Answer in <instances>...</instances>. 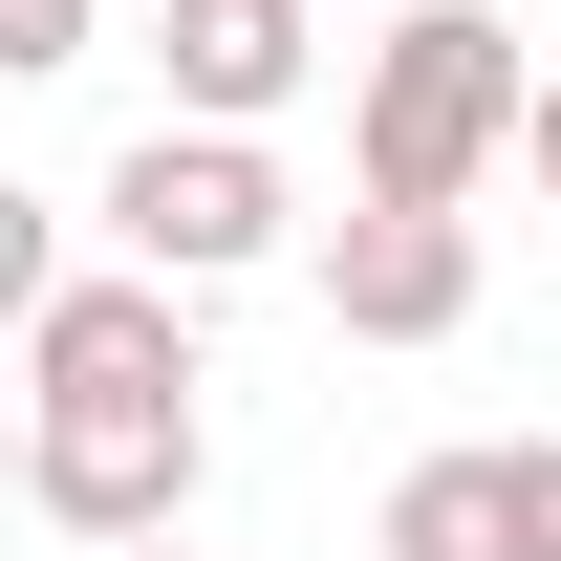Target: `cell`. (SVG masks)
Here are the masks:
<instances>
[{"label":"cell","instance_id":"cell-1","mask_svg":"<svg viewBox=\"0 0 561 561\" xmlns=\"http://www.w3.org/2000/svg\"><path fill=\"white\" fill-rule=\"evenodd\" d=\"M496 130H540V87H518V22H496V0H411V22L367 44L346 173H367V195H411V216H454Z\"/></svg>","mask_w":561,"mask_h":561},{"label":"cell","instance_id":"cell-2","mask_svg":"<svg viewBox=\"0 0 561 561\" xmlns=\"http://www.w3.org/2000/svg\"><path fill=\"white\" fill-rule=\"evenodd\" d=\"M195 476H216L195 389H44V411H22V496H44L66 540H173Z\"/></svg>","mask_w":561,"mask_h":561},{"label":"cell","instance_id":"cell-3","mask_svg":"<svg viewBox=\"0 0 561 561\" xmlns=\"http://www.w3.org/2000/svg\"><path fill=\"white\" fill-rule=\"evenodd\" d=\"M108 216H130L151 280H238L280 238V173H260V130H151L130 173H108Z\"/></svg>","mask_w":561,"mask_h":561},{"label":"cell","instance_id":"cell-4","mask_svg":"<svg viewBox=\"0 0 561 561\" xmlns=\"http://www.w3.org/2000/svg\"><path fill=\"white\" fill-rule=\"evenodd\" d=\"M324 302H346L367 346H454L476 324V216H411V195L324 216Z\"/></svg>","mask_w":561,"mask_h":561},{"label":"cell","instance_id":"cell-5","mask_svg":"<svg viewBox=\"0 0 561 561\" xmlns=\"http://www.w3.org/2000/svg\"><path fill=\"white\" fill-rule=\"evenodd\" d=\"M22 389H195V324H173V280H66V302L22 324Z\"/></svg>","mask_w":561,"mask_h":561},{"label":"cell","instance_id":"cell-6","mask_svg":"<svg viewBox=\"0 0 561 561\" xmlns=\"http://www.w3.org/2000/svg\"><path fill=\"white\" fill-rule=\"evenodd\" d=\"M302 87V0H173V108L195 130H260Z\"/></svg>","mask_w":561,"mask_h":561},{"label":"cell","instance_id":"cell-7","mask_svg":"<svg viewBox=\"0 0 561 561\" xmlns=\"http://www.w3.org/2000/svg\"><path fill=\"white\" fill-rule=\"evenodd\" d=\"M367 540H389V561H518V476H496V454H411Z\"/></svg>","mask_w":561,"mask_h":561},{"label":"cell","instance_id":"cell-8","mask_svg":"<svg viewBox=\"0 0 561 561\" xmlns=\"http://www.w3.org/2000/svg\"><path fill=\"white\" fill-rule=\"evenodd\" d=\"M496 476H518V561H561V432H518Z\"/></svg>","mask_w":561,"mask_h":561},{"label":"cell","instance_id":"cell-9","mask_svg":"<svg viewBox=\"0 0 561 561\" xmlns=\"http://www.w3.org/2000/svg\"><path fill=\"white\" fill-rule=\"evenodd\" d=\"M0 66H87V0H0Z\"/></svg>","mask_w":561,"mask_h":561},{"label":"cell","instance_id":"cell-10","mask_svg":"<svg viewBox=\"0 0 561 561\" xmlns=\"http://www.w3.org/2000/svg\"><path fill=\"white\" fill-rule=\"evenodd\" d=\"M518 151H540V195H561V87H540V130H518Z\"/></svg>","mask_w":561,"mask_h":561},{"label":"cell","instance_id":"cell-11","mask_svg":"<svg viewBox=\"0 0 561 561\" xmlns=\"http://www.w3.org/2000/svg\"><path fill=\"white\" fill-rule=\"evenodd\" d=\"M108 561H195V540H108Z\"/></svg>","mask_w":561,"mask_h":561}]
</instances>
